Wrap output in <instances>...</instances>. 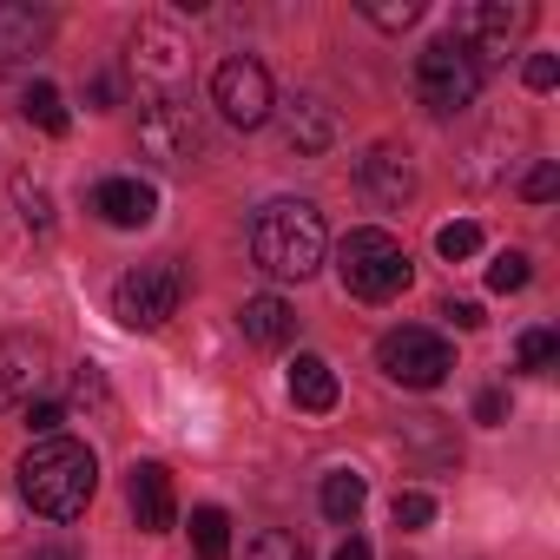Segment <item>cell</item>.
Segmentation results:
<instances>
[{"instance_id": "cell-1", "label": "cell", "mask_w": 560, "mask_h": 560, "mask_svg": "<svg viewBox=\"0 0 560 560\" xmlns=\"http://www.w3.org/2000/svg\"><path fill=\"white\" fill-rule=\"evenodd\" d=\"M93 488H100V462H93L86 442L47 435V442H34V448L21 455V494H27V508L47 514V521H73V514H86Z\"/></svg>"}, {"instance_id": "cell-2", "label": "cell", "mask_w": 560, "mask_h": 560, "mask_svg": "<svg viewBox=\"0 0 560 560\" xmlns=\"http://www.w3.org/2000/svg\"><path fill=\"white\" fill-rule=\"evenodd\" d=\"M324 211L311 198H270L257 205L250 218V257L270 270V277H284V284H304V277L324 264Z\"/></svg>"}, {"instance_id": "cell-3", "label": "cell", "mask_w": 560, "mask_h": 560, "mask_svg": "<svg viewBox=\"0 0 560 560\" xmlns=\"http://www.w3.org/2000/svg\"><path fill=\"white\" fill-rule=\"evenodd\" d=\"M337 277L343 291L363 304H389L396 291H409V250L389 231H350L337 244Z\"/></svg>"}, {"instance_id": "cell-4", "label": "cell", "mask_w": 560, "mask_h": 560, "mask_svg": "<svg viewBox=\"0 0 560 560\" xmlns=\"http://www.w3.org/2000/svg\"><path fill=\"white\" fill-rule=\"evenodd\" d=\"M178 298H185V270H178V257H152V264H139V270L119 277L113 317H119L126 330H159V324L178 317Z\"/></svg>"}, {"instance_id": "cell-5", "label": "cell", "mask_w": 560, "mask_h": 560, "mask_svg": "<svg viewBox=\"0 0 560 560\" xmlns=\"http://www.w3.org/2000/svg\"><path fill=\"white\" fill-rule=\"evenodd\" d=\"M475 93H481V67L442 34V40H429L422 54H416V100L429 106V113H462V106H475Z\"/></svg>"}, {"instance_id": "cell-6", "label": "cell", "mask_w": 560, "mask_h": 560, "mask_svg": "<svg viewBox=\"0 0 560 560\" xmlns=\"http://www.w3.org/2000/svg\"><path fill=\"white\" fill-rule=\"evenodd\" d=\"M376 370H383L389 383H402V389H442L448 370H455V350H448L435 330L402 324V330H389V337L376 343Z\"/></svg>"}, {"instance_id": "cell-7", "label": "cell", "mask_w": 560, "mask_h": 560, "mask_svg": "<svg viewBox=\"0 0 560 560\" xmlns=\"http://www.w3.org/2000/svg\"><path fill=\"white\" fill-rule=\"evenodd\" d=\"M527 21H534V8H508V0H468V8H455V27H448V40L488 73L501 54H508V40L514 34H527Z\"/></svg>"}, {"instance_id": "cell-8", "label": "cell", "mask_w": 560, "mask_h": 560, "mask_svg": "<svg viewBox=\"0 0 560 560\" xmlns=\"http://www.w3.org/2000/svg\"><path fill=\"white\" fill-rule=\"evenodd\" d=\"M139 152L159 159V165H191V159L205 152V119H198L185 100L159 93V100H145V113H139Z\"/></svg>"}, {"instance_id": "cell-9", "label": "cell", "mask_w": 560, "mask_h": 560, "mask_svg": "<svg viewBox=\"0 0 560 560\" xmlns=\"http://www.w3.org/2000/svg\"><path fill=\"white\" fill-rule=\"evenodd\" d=\"M211 100H218V113L231 119V126H264L270 119V106H277V86H270V73H264V60H250V54H231L218 73H211Z\"/></svg>"}, {"instance_id": "cell-10", "label": "cell", "mask_w": 560, "mask_h": 560, "mask_svg": "<svg viewBox=\"0 0 560 560\" xmlns=\"http://www.w3.org/2000/svg\"><path fill=\"white\" fill-rule=\"evenodd\" d=\"M47 363H54V343H47V337H27V330L0 337V409L34 402V389H40Z\"/></svg>"}, {"instance_id": "cell-11", "label": "cell", "mask_w": 560, "mask_h": 560, "mask_svg": "<svg viewBox=\"0 0 560 560\" xmlns=\"http://www.w3.org/2000/svg\"><path fill=\"white\" fill-rule=\"evenodd\" d=\"M357 185L376 198V205H389V211H402L409 198H416V165H409V152L402 145H370L363 159H357Z\"/></svg>"}, {"instance_id": "cell-12", "label": "cell", "mask_w": 560, "mask_h": 560, "mask_svg": "<svg viewBox=\"0 0 560 560\" xmlns=\"http://www.w3.org/2000/svg\"><path fill=\"white\" fill-rule=\"evenodd\" d=\"M126 501H132V521L145 534H165L178 521V494H172V468L165 462H132L126 475Z\"/></svg>"}, {"instance_id": "cell-13", "label": "cell", "mask_w": 560, "mask_h": 560, "mask_svg": "<svg viewBox=\"0 0 560 560\" xmlns=\"http://www.w3.org/2000/svg\"><path fill=\"white\" fill-rule=\"evenodd\" d=\"M132 67H139L145 80H159V86H178V80H185V67H191V47L178 40V27L145 21V27L132 34Z\"/></svg>"}, {"instance_id": "cell-14", "label": "cell", "mask_w": 560, "mask_h": 560, "mask_svg": "<svg viewBox=\"0 0 560 560\" xmlns=\"http://www.w3.org/2000/svg\"><path fill=\"white\" fill-rule=\"evenodd\" d=\"M93 211H100L113 231H139V224L159 218V191H152L145 178H106V185H93Z\"/></svg>"}, {"instance_id": "cell-15", "label": "cell", "mask_w": 560, "mask_h": 560, "mask_svg": "<svg viewBox=\"0 0 560 560\" xmlns=\"http://www.w3.org/2000/svg\"><path fill=\"white\" fill-rule=\"evenodd\" d=\"M284 145H291V152H304V159L330 152V145H337V113H330L317 93L284 100Z\"/></svg>"}, {"instance_id": "cell-16", "label": "cell", "mask_w": 560, "mask_h": 560, "mask_svg": "<svg viewBox=\"0 0 560 560\" xmlns=\"http://www.w3.org/2000/svg\"><path fill=\"white\" fill-rule=\"evenodd\" d=\"M237 324H244V337H250L257 350H284V343L298 337V311H291L284 298H244Z\"/></svg>"}, {"instance_id": "cell-17", "label": "cell", "mask_w": 560, "mask_h": 560, "mask_svg": "<svg viewBox=\"0 0 560 560\" xmlns=\"http://www.w3.org/2000/svg\"><path fill=\"white\" fill-rule=\"evenodd\" d=\"M47 40V14L21 8V0H0V67H21L27 54H40Z\"/></svg>"}, {"instance_id": "cell-18", "label": "cell", "mask_w": 560, "mask_h": 560, "mask_svg": "<svg viewBox=\"0 0 560 560\" xmlns=\"http://www.w3.org/2000/svg\"><path fill=\"white\" fill-rule=\"evenodd\" d=\"M291 402L311 409V416H330L337 409V370L324 357H298L291 363Z\"/></svg>"}, {"instance_id": "cell-19", "label": "cell", "mask_w": 560, "mask_h": 560, "mask_svg": "<svg viewBox=\"0 0 560 560\" xmlns=\"http://www.w3.org/2000/svg\"><path fill=\"white\" fill-rule=\"evenodd\" d=\"M317 501H324V514H330V521H357V514H363V501H370V488H363V475H357V468H337V475H324V494H317Z\"/></svg>"}, {"instance_id": "cell-20", "label": "cell", "mask_w": 560, "mask_h": 560, "mask_svg": "<svg viewBox=\"0 0 560 560\" xmlns=\"http://www.w3.org/2000/svg\"><path fill=\"white\" fill-rule=\"evenodd\" d=\"M191 547H198V560H224L231 553V514L224 508H191Z\"/></svg>"}, {"instance_id": "cell-21", "label": "cell", "mask_w": 560, "mask_h": 560, "mask_svg": "<svg viewBox=\"0 0 560 560\" xmlns=\"http://www.w3.org/2000/svg\"><path fill=\"white\" fill-rule=\"evenodd\" d=\"M21 113H27V119H34L40 132H54V139H60V132L73 126V119H67V100H60V86H47V80H34V86H27Z\"/></svg>"}, {"instance_id": "cell-22", "label": "cell", "mask_w": 560, "mask_h": 560, "mask_svg": "<svg viewBox=\"0 0 560 560\" xmlns=\"http://www.w3.org/2000/svg\"><path fill=\"white\" fill-rule=\"evenodd\" d=\"M363 21H376L383 34H402L422 21V0H363Z\"/></svg>"}, {"instance_id": "cell-23", "label": "cell", "mask_w": 560, "mask_h": 560, "mask_svg": "<svg viewBox=\"0 0 560 560\" xmlns=\"http://www.w3.org/2000/svg\"><path fill=\"white\" fill-rule=\"evenodd\" d=\"M244 560H304V547H298V534H284V527H264V534L244 540Z\"/></svg>"}, {"instance_id": "cell-24", "label": "cell", "mask_w": 560, "mask_h": 560, "mask_svg": "<svg viewBox=\"0 0 560 560\" xmlns=\"http://www.w3.org/2000/svg\"><path fill=\"white\" fill-rule=\"evenodd\" d=\"M435 250H442L448 264H462V257H475V250H481V224H468V218H455V224H442V231H435Z\"/></svg>"}, {"instance_id": "cell-25", "label": "cell", "mask_w": 560, "mask_h": 560, "mask_svg": "<svg viewBox=\"0 0 560 560\" xmlns=\"http://www.w3.org/2000/svg\"><path fill=\"white\" fill-rule=\"evenodd\" d=\"M521 284H527V257L521 250H501L488 264V291H521Z\"/></svg>"}, {"instance_id": "cell-26", "label": "cell", "mask_w": 560, "mask_h": 560, "mask_svg": "<svg viewBox=\"0 0 560 560\" xmlns=\"http://www.w3.org/2000/svg\"><path fill=\"white\" fill-rule=\"evenodd\" d=\"M389 514H396V527H402V534H416V527H429V521H435V501L409 488V494H396V508H389Z\"/></svg>"}, {"instance_id": "cell-27", "label": "cell", "mask_w": 560, "mask_h": 560, "mask_svg": "<svg viewBox=\"0 0 560 560\" xmlns=\"http://www.w3.org/2000/svg\"><path fill=\"white\" fill-rule=\"evenodd\" d=\"M521 80H527V93H553V86H560V60H553V54H527Z\"/></svg>"}, {"instance_id": "cell-28", "label": "cell", "mask_w": 560, "mask_h": 560, "mask_svg": "<svg viewBox=\"0 0 560 560\" xmlns=\"http://www.w3.org/2000/svg\"><path fill=\"white\" fill-rule=\"evenodd\" d=\"M14 198H21V211H27V224H40V231L54 224V198H47V185H34V178H21V191H14Z\"/></svg>"}, {"instance_id": "cell-29", "label": "cell", "mask_w": 560, "mask_h": 560, "mask_svg": "<svg viewBox=\"0 0 560 560\" xmlns=\"http://www.w3.org/2000/svg\"><path fill=\"white\" fill-rule=\"evenodd\" d=\"M553 357H560L553 330H527V337H521V370H547Z\"/></svg>"}, {"instance_id": "cell-30", "label": "cell", "mask_w": 560, "mask_h": 560, "mask_svg": "<svg viewBox=\"0 0 560 560\" xmlns=\"http://www.w3.org/2000/svg\"><path fill=\"white\" fill-rule=\"evenodd\" d=\"M521 191H527V198H534V205H547V198H553V191H560V165H553V159H540V165H534V172H527V178H521Z\"/></svg>"}, {"instance_id": "cell-31", "label": "cell", "mask_w": 560, "mask_h": 560, "mask_svg": "<svg viewBox=\"0 0 560 560\" xmlns=\"http://www.w3.org/2000/svg\"><path fill=\"white\" fill-rule=\"evenodd\" d=\"M60 422H67V409H60V402H27V429H34L40 442H47Z\"/></svg>"}, {"instance_id": "cell-32", "label": "cell", "mask_w": 560, "mask_h": 560, "mask_svg": "<svg viewBox=\"0 0 560 560\" xmlns=\"http://www.w3.org/2000/svg\"><path fill=\"white\" fill-rule=\"evenodd\" d=\"M442 317H448V324H455V330H481V324H488V317H481V304H475V298H448V311H442Z\"/></svg>"}, {"instance_id": "cell-33", "label": "cell", "mask_w": 560, "mask_h": 560, "mask_svg": "<svg viewBox=\"0 0 560 560\" xmlns=\"http://www.w3.org/2000/svg\"><path fill=\"white\" fill-rule=\"evenodd\" d=\"M501 416H508V396H501V389H488V396H475V422H488V429H494Z\"/></svg>"}, {"instance_id": "cell-34", "label": "cell", "mask_w": 560, "mask_h": 560, "mask_svg": "<svg viewBox=\"0 0 560 560\" xmlns=\"http://www.w3.org/2000/svg\"><path fill=\"white\" fill-rule=\"evenodd\" d=\"M330 560H376V553H370V540H357V534H350V540H343Z\"/></svg>"}, {"instance_id": "cell-35", "label": "cell", "mask_w": 560, "mask_h": 560, "mask_svg": "<svg viewBox=\"0 0 560 560\" xmlns=\"http://www.w3.org/2000/svg\"><path fill=\"white\" fill-rule=\"evenodd\" d=\"M27 560H80V547H34Z\"/></svg>"}]
</instances>
